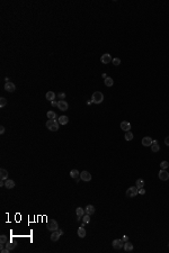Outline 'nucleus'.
Returning <instances> with one entry per match:
<instances>
[{
  "label": "nucleus",
  "mask_w": 169,
  "mask_h": 253,
  "mask_svg": "<svg viewBox=\"0 0 169 253\" xmlns=\"http://www.w3.org/2000/svg\"><path fill=\"white\" fill-rule=\"evenodd\" d=\"M46 127L51 132H56L59 129V127H60V124H59V122L56 119H49L46 122Z\"/></svg>",
  "instance_id": "nucleus-1"
},
{
  "label": "nucleus",
  "mask_w": 169,
  "mask_h": 253,
  "mask_svg": "<svg viewBox=\"0 0 169 253\" xmlns=\"http://www.w3.org/2000/svg\"><path fill=\"white\" fill-rule=\"evenodd\" d=\"M91 100L94 104H101L104 100V95L103 92L100 91H95L92 93V97H91Z\"/></svg>",
  "instance_id": "nucleus-2"
},
{
  "label": "nucleus",
  "mask_w": 169,
  "mask_h": 253,
  "mask_svg": "<svg viewBox=\"0 0 169 253\" xmlns=\"http://www.w3.org/2000/svg\"><path fill=\"white\" fill-rule=\"evenodd\" d=\"M46 228L49 229L51 232H54V231H58L59 229V225H58V222L55 219H50L47 222L46 224Z\"/></svg>",
  "instance_id": "nucleus-3"
},
{
  "label": "nucleus",
  "mask_w": 169,
  "mask_h": 253,
  "mask_svg": "<svg viewBox=\"0 0 169 253\" xmlns=\"http://www.w3.org/2000/svg\"><path fill=\"white\" fill-rule=\"evenodd\" d=\"M138 187H130V188H128V190H126V196H128L129 198H134L135 196L138 195Z\"/></svg>",
  "instance_id": "nucleus-4"
},
{
  "label": "nucleus",
  "mask_w": 169,
  "mask_h": 253,
  "mask_svg": "<svg viewBox=\"0 0 169 253\" xmlns=\"http://www.w3.org/2000/svg\"><path fill=\"white\" fill-rule=\"evenodd\" d=\"M62 235H63V231H62V229H58V231L52 232V235H51V241H52V242H58L59 238H60V236H62Z\"/></svg>",
  "instance_id": "nucleus-5"
},
{
  "label": "nucleus",
  "mask_w": 169,
  "mask_h": 253,
  "mask_svg": "<svg viewBox=\"0 0 169 253\" xmlns=\"http://www.w3.org/2000/svg\"><path fill=\"white\" fill-rule=\"evenodd\" d=\"M124 241L123 240H120V238H115L114 241H113V243H112V245H113V248H114L115 250H120V249H122V248H124Z\"/></svg>",
  "instance_id": "nucleus-6"
},
{
  "label": "nucleus",
  "mask_w": 169,
  "mask_h": 253,
  "mask_svg": "<svg viewBox=\"0 0 169 253\" xmlns=\"http://www.w3.org/2000/svg\"><path fill=\"white\" fill-rule=\"evenodd\" d=\"M158 177L161 181H167L169 180V172H167L165 169H160L159 173H158Z\"/></svg>",
  "instance_id": "nucleus-7"
},
{
  "label": "nucleus",
  "mask_w": 169,
  "mask_h": 253,
  "mask_svg": "<svg viewBox=\"0 0 169 253\" xmlns=\"http://www.w3.org/2000/svg\"><path fill=\"white\" fill-rule=\"evenodd\" d=\"M80 179L82 181L89 182V181L91 180V174H90V172H88V171H82L80 173Z\"/></svg>",
  "instance_id": "nucleus-8"
},
{
  "label": "nucleus",
  "mask_w": 169,
  "mask_h": 253,
  "mask_svg": "<svg viewBox=\"0 0 169 253\" xmlns=\"http://www.w3.org/2000/svg\"><path fill=\"white\" fill-rule=\"evenodd\" d=\"M58 108L60 110H62V112H66V110H68V108H69V104L66 100H59Z\"/></svg>",
  "instance_id": "nucleus-9"
},
{
  "label": "nucleus",
  "mask_w": 169,
  "mask_h": 253,
  "mask_svg": "<svg viewBox=\"0 0 169 253\" xmlns=\"http://www.w3.org/2000/svg\"><path fill=\"white\" fill-rule=\"evenodd\" d=\"M100 61H101V63H104V64H108L109 62H112V61H113V59H112L111 54L106 53V54H103V55H101Z\"/></svg>",
  "instance_id": "nucleus-10"
},
{
  "label": "nucleus",
  "mask_w": 169,
  "mask_h": 253,
  "mask_svg": "<svg viewBox=\"0 0 169 253\" xmlns=\"http://www.w3.org/2000/svg\"><path fill=\"white\" fill-rule=\"evenodd\" d=\"M5 90L6 91H8V92H14L16 90V86L13 83V82H6Z\"/></svg>",
  "instance_id": "nucleus-11"
},
{
  "label": "nucleus",
  "mask_w": 169,
  "mask_h": 253,
  "mask_svg": "<svg viewBox=\"0 0 169 253\" xmlns=\"http://www.w3.org/2000/svg\"><path fill=\"white\" fill-rule=\"evenodd\" d=\"M152 142H153V140H152L150 136H144V137L142 138V145L143 146H151Z\"/></svg>",
  "instance_id": "nucleus-12"
},
{
  "label": "nucleus",
  "mask_w": 169,
  "mask_h": 253,
  "mask_svg": "<svg viewBox=\"0 0 169 253\" xmlns=\"http://www.w3.org/2000/svg\"><path fill=\"white\" fill-rule=\"evenodd\" d=\"M70 177L73 178V179H75V180L78 182V181H79V179H80V174H79V171H78L77 169H73V170H71V171H70Z\"/></svg>",
  "instance_id": "nucleus-13"
},
{
  "label": "nucleus",
  "mask_w": 169,
  "mask_h": 253,
  "mask_svg": "<svg viewBox=\"0 0 169 253\" xmlns=\"http://www.w3.org/2000/svg\"><path fill=\"white\" fill-rule=\"evenodd\" d=\"M121 129L124 130V132H129L130 129H131V124L129 123V122H122L120 125Z\"/></svg>",
  "instance_id": "nucleus-14"
},
{
  "label": "nucleus",
  "mask_w": 169,
  "mask_h": 253,
  "mask_svg": "<svg viewBox=\"0 0 169 253\" xmlns=\"http://www.w3.org/2000/svg\"><path fill=\"white\" fill-rule=\"evenodd\" d=\"M84 209L83 208H81V207H78L77 209H76V214H77V219L79 221V219H81V218L83 217V215H84Z\"/></svg>",
  "instance_id": "nucleus-15"
},
{
  "label": "nucleus",
  "mask_w": 169,
  "mask_h": 253,
  "mask_svg": "<svg viewBox=\"0 0 169 253\" xmlns=\"http://www.w3.org/2000/svg\"><path fill=\"white\" fill-rule=\"evenodd\" d=\"M15 186H16V184H15V181L11 180V179H7V180L5 181V187H6L7 189H13Z\"/></svg>",
  "instance_id": "nucleus-16"
},
{
  "label": "nucleus",
  "mask_w": 169,
  "mask_h": 253,
  "mask_svg": "<svg viewBox=\"0 0 169 253\" xmlns=\"http://www.w3.org/2000/svg\"><path fill=\"white\" fill-rule=\"evenodd\" d=\"M58 122H59V124L60 125H67L68 122H69V118H68V116H66V115H62V116L59 117Z\"/></svg>",
  "instance_id": "nucleus-17"
},
{
  "label": "nucleus",
  "mask_w": 169,
  "mask_h": 253,
  "mask_svg": "<svg viewBox=\"0 0 169 253\" xmlns=\"http://www.w3.org/2000/svg\"><path fill=\"white\" fill-rule=\"evenodd\" d=\"M0 179L1 180H7L8 179V171L6 169H4V168L0 169Z\"/></svg>",
  "instance_id": "nucleus-18"
},
{
  "label": "nucleus",
  "mask_w": 169,
  "mask_h": 253,
  "mask_svg": "<svg viewBox=\"0 0 169 253\" xmlns=\"http://www.w3.org/2000/svg\"><path fill=\"white\" fill-rule=\"evenodd\" d=\"M84 212H86V214H88V215H92L95 213V207L92 206V205H87L86 208H84Z\"/></svg>",
  "instance_id": "nucleus-19"
},
{
  "label": "nucleus",
  "mask_w": 169,
  "mask_h": 253,
  "mask_svg": "<svg viewBox=\"0 0 169 253\" xmlns=\"http://www.w3.org/2000/svg\"><path fill=\"white\" fill-rule=\"evenodd\" d=\"M77 234H78V236L81 237V238H83L84 236H86V229H84L83 226H80V227H79L78 231H77Z\"/></svg>",
  "instance_id": "nucleus-20"
},
{
  "label": "nucleus",
  "mask_w": 169,
  "mask_h": 253,
  "mask_svg": "<svg viewBox=\"0 0 169 253\" xmlns=\"http://www.w3.org/2000/svg\"><path fill=\"white\" fill-rule=\"evenodd\" d=\"M159 150H160V145L158 144L157 141H153V142H152V144H151V151L156 153V152L159 151Z\"/></svg>",
  "instance_id": "nucleus-21"
},
{
  "label": "nucleus",
  "mask_w": 169,
  "mask_h": 253,
  "mask_svg": "<svg viewBox=\"0 0 169 253\" xmlns=\"http://www.w3.org/2000/svg\"><path fill=\"white\" fill-rule=\"evenodd\" d=\"M134 246L133 244H132L131 242H125L124 243V250H125L126 252H130V251H133Z\"/></svg>",
  "instance_id": "nucleus-22"
},
{
  "label": "nucleus",
  "mask_w": 169,
  "mask_h": 253,
  "mask_svg": "<svg viewBox=\"0 0 169 253\" xmlns=\"http://www.w3.org/2000/svg\"><path fill=\"white\" fill-rule=\"evenodd\" d=\"M45 98H46L47 100H50V101H53L54 100V98H55V93L53 91H47L46 95H45Z\"/></svg>",
  "instance_id": "nucleus-23"
},
{
  "label": "nucleus",
  "mask_w": 169,
  "mask_h": 253,
  "mask_svg": "<svg viewBox=\"0 0 169 253\" xmlns=\"http://www.w3.org/2000/svg\"><path fill=\"white\" fill-rule=\"evenodd\" d=\"M113 84H114V80H113V78L107 76V78L105 79V86L106 87H112Z\"/></svg>",
  "instance_id": "nucleus-24"
},
{
  "label": "nucleus",
  "mask_w": 169,
  "mask_h": 253,
  "mask_svg": "<svg viewBox=\"0 0 169 253\" xmlns=\"http://www.w3.org/2000/svg\"><path fill=\"white\" fill-rule=\"evenodd\" d=\"M17 246V244L16 243H14V242H11V241H8L7 243H6V248H8L11 251V250H14Z\"/></svg>",
  "instance_id": "nucleus-25"
},
{
  "label": "nucleus",
  "mask_w": 169,
  "mask_h": 253,
  "mask_svg": "<svg viewBox=\"0 0 169 253\" xmlns=\"http://www.w3.org/2000/svg\"><path fill=\"white\" fill-rule=\"evenodd\" d=\"M46 116L49 119H56V114L53 112V110H50V112L46 113Z\"/></svg>",
  "instance_id": "nucleus-26"
},
{
  "label": "nucleus",
  "mask_w": 169,
  "mask_h": 253,
  "mask_svg": "<svg viewBox=\"0 0 169 253\" xmlns=\"http://www.w3.org/2000/svg\"><path fill=\"white\" fill-rule=\"evenodd\" d=\"M143 186H144V180H143V179H138V180H136V187H138V189L143 188Z\"/></svg>",
  "instance_id": "nucleus-27"
},
{
  "label": "nucleus",
  "mask_w": 169,
  "mask_h": 253,
  "mask_svg": "<svg viewBox=\"0 0 169 253\" xmlns=\"http://www.w3.org/2000/svg\"><path fill=\"white\" fill-rule=\"evenodd\" d=\"M133 137H134L133 133H131L130 130H129V132H126V134H125V140L126 141H132V140H133Z\"/></svg>",
  "instance_id": "nucleus-28"
},
{
  "label": "nucleus",
  "mask_w": 169,
  "mask_h": 253,
  "mask_svg": "<svg viewBox=\"0 0 169 253\" xmlns=\"http://www.w3.org/2000/svg\"><path fill=\"white\" fill-rule=\"evenodd\" d=\"M7 242H8L7 236H6L5 234H1V235H0V244H6Z\"/></svg>",
  "instance_id": "nucleus-29"
},
{
  "label": "nucleus",
  "mask_w": 169,
  "mask_h": 253,
  "mask_svg": "<svg viewBox=\"0 0 169 253\" xmlns=\"http://www.w3.org/2000/svg\"><path fill=\"white\" fill-rule=\"evenodd\" d=\"M167 168H169V162L168 161H162L161 163H160V169H167Z\"/></svg>",
  "instance_id": "nucleus-30"
},
{
  "label": "nucleus",
  "mask_w": 169,
  "mask_h": 253,
  "mask_svg": "<svg viewBox=\"0 0 169 253\" xmlns=\"http://www.w3.org/2000/svg\"><path fill=\"white\" fill-rule=\"evenodd\" d=\"M90 215H88V214H86V215H83V217H82V222L84 224H89L90 223V217H89Z\"/></svg>",
  "instance_id": "nucleus-31"
},
{
  "label": "nucleus",
  "mask_w": 169,
  "mask_h": 253,
  "mask_svg": "<svg viewBox=\"0 0 169 253\" xmlns=\"http://www.w3.org/2000/svg\"><path fill=\"white\" fill-rule=\"evenodd\" d=\"M6 105H7V99L4 98V97H1V98H0V107L4 108Z\"/></svg>",
  "instance_id": "nucleus-32"
},
{
  "label": "nucleus",
  "mask_w": 169,
  "mask_h": 253,
  "mask_svg": "<svg viewBox=\"0 0 169 253\" xmlns=\"http://www.w3.org/2000/svg\"><path fill=\"white\" fill-rule=\"evenodd\" d=\"M113 64H114V65H116V67H117V65H120L121 64V59H118V58H115V59H113Z\"/></svg>",
  "instance_id": "nucleus-33"
},
{
  "label": "nucleus",
  "mask_w": 169,
  "mask_h": 253,
  "mask_svg": "<svg viewBox=\"0 0 169 253\" xmlns=\"http://www.w3.org/2000/svg\"><path fill=\"white\" fill-rule=\"evenodd\" d=\"M58 97L60 98V100H64V98H66V93H63V92H60L58 95Z\"/></svg>",
  "instance_id": "nucleus-34"
},
{
  "label": "nucleus",
  "mask_w": 169,
  "mask_h": 253,
  "mask_svg": "<svg viewBox=\"0 0 169 253\" xmlns=\"http://www.w3.org/2000/svg\"><path fill=\"white\" fill-rule=\"evenodd\" d=\"M138 194H139V195H144L145 194V190L143 189V188H141V189L138 190Z\"/></svg>",
  "instance_id": "nucleus-35"
},
{
  "label": "nucleus",
  "mask_w": 169,
  "mask_h": 253,
  "mask_svg": "<svg viewBox=\"0 0 169 253\" xmlns=\"http://www.w3.org/2000/svg\"><path fill=\"white\" fill-rule=\"evenodd\" d=\"M0 251H1V253H9V251H10V250L9 249H8V248H4V249H2V250H0Z\"/></svg>",
  "instance_id": "nucleus-36"
},
{
  "label": "nucleus",
  "mask_w": 169,
  "mask_h": 253,
  "mask_svg": "<svg viewBox=\"0 0 169 253\" xmlns=\"http://www.w3.org/2000/svg\"><path fill=\"white\" fill-rule=\"evenodd\" d=\"M165 144H166L167 146H169V136H167V137L165 138Z\"/></svg>",
  "instance_id": "nucleus-37"
},
{
  "label": "nucleus",
  "mask_w": 169,
  "mask_h": 253,
  "mask_svg": "<svg viewBox=\"0 0 169 253\" xmlns=\"http://www.w3.org/2000/svg\"><path fill=\"white\" fill-rule=\"evenodd\" d=\"M58 102L59 101H54V100H53V101H51V105H52V106H54V107H58Z\"/></svg>",
  "instance_id": "nucleus-38"
},
{
  "label": "nucleus",
  "mask_w": 169,
  "mask_h": 253,
  "mask_svg": "<svg viewBox=\"0 0 169 253\" xmlns=\"http://www.w3.org/2000/svg\"><path fill=\"white\" fill-rule=\"evenodd\" d=\"M4 133H5V127L0 126V134H4Z\"/></svg>",
  "instance_id": "nucleus-39"
},
{
  "label": "nucleus",
  "mask_w": 169,
  "mask_h": 253,
  "mask_svg": "<svg viewBox=\"0 0 169 253\" xmlns=\"http://www.w3.org/2000/svg\"><path fill=\"white\" fill-rule=\"evenodd\" d=\"M122 240L124 241V242H128V240H129V237H128V236H126V235H124V236H123V238H122Z\"/></svg>",
  "instance_id": "nucleus-40"
},
{
  "label": "nucleus",
  "mask_w": 169,
  "mask_h": 253,
  "mask_svg": "<svg viewBox=\"0 0 169 253\" xmlns=\"http://www.w3.org/2000/svg\"><path fill=\"white\" fill-rule=\"evenodd\" d=\"M168 246H169V244H168Z\"/></svg>",
  "instance_id": "nucleus-41"
}]
</instances>
